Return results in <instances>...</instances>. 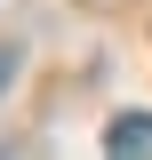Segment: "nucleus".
<instances>
[{
	"mask_svg": "<svg viewBox=\"0 0 152 160\" xmlns=\"http://www.w3.org/2000/svg\"><path fill=\"white\" fill-rule=\"evenodd\" d=\"M8 72H16V64H8V56H0V88H8Z\"/></svg>",
	"mask_w": 152,
	"mask_h": 160,
	"instance_id": "f03ea898",
	"label": "nucleus"
},
{
	"mask_svg": "<svg viewBox=\"0 0 152 160\" xmlns=\"http://www.w3.org/2000/svg\"><path fill=\"white\" fill-rule=\"evenodd\" d=\"M104 152H152V112H128V120H112V128H104Z\"/></svg>",
	"mask_w": 152,
	"mask_h": 160,
	"instance_id": "f257e3e1",
	"label": "nucleus"
}]
</instances>
